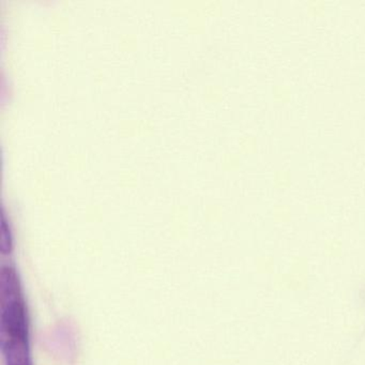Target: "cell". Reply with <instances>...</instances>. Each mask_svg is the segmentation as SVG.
Instances as JSON below:
<instances>
[{"mask_svg":"<svg viewBox=\"0 0 365 365\" xmlns=\"http://www.w3.org/2000/svg\"><path fill=\"white\" fill-rule=\"evenodd\" d=\"M0 341L6 365H31L26 305L12 266L0 270Z\"/></svg>","mask_w":365,"mask_h":365,"instance_id":"cell-1","label":"cell"},{"mask_svg":"<svg viewBox=\"0 0 365 365\" xmlns=\"http://www.w3.org/2000/svg\"><path fill=\"white\" fill-rule=\"evenodd\" d=\"M11 247L12 242L9 228H8L5 220H3V225H1V251H3L4 254H10Z\"/></svg>","mask_w":365,"mask_h":365,"instance_id":"cell-2","label":"cell"}]
</instances>
